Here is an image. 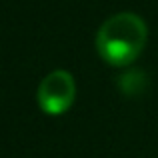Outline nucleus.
<instances>
[{
	"label": "nucleus",
	"instance_id": "f257e3e1",
	"mask_svg": "<svg viewBox=\"0 0 158 158\" xmlns=\"http://www.w3.org/2000/svg\"><path fill=\"white\" fill-rule=\"evenodd\" d=\"M148 38L146 22L134 12H118L96 32V52L110 66H128L142 54Z\"/></svg>",
	"mask_w": 158,
	"mask_h": 158
},
{
	"label": "nucleus",
	"instance_id": "f03ea898",
	"mask_svg": "<svg viewBox=\"0 0 158 158\" xmlns=\"http://www.w3.org/2000/svg\"><path fill=\"white\" fill-rule=\"evenodd\" d=\"M38 106L48 116H60L74 104L76 82L68 70H54L46 74L38 86Z\"/></svg>",
	"mask_w": 158,
	"mask_h": 158
}]
</instances>
